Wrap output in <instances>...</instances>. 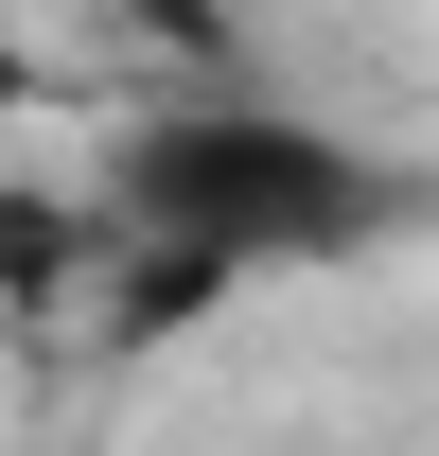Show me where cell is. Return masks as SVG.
<instances>
[{
    "label": "cell",
    "mask_w": 439,
    "mask_h": 456,
    "mask_svg": "<svg viewBox=\"0 0 439 456\" xmlns=\"http://www.w3.org/2000/svg\"><path fill=\"white\" fill-rule=\"evenodd\" d=\"M404 211V175L369 141H334L299 106H246V88H176L106 141V228L176 281H264V264H352L369 228Z\"/></svg>",
    "instance_id": "1"
}]
</instances>
